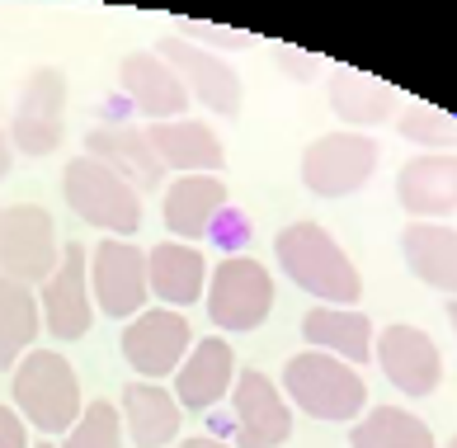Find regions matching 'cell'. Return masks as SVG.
Segmentation results:
<instances>
[{
  "mask_svg": "<svg viewBox=\"0 0 457 448\" xmlns=\"http://www.w3.org/2000/svg\"><path fill=\"white\" fill-rule=\"evenodd\" d=\"M62 128H66V76L57 66H38L24 90L20 105L10 118V147L24 151V156H53L62 147Z\"/></svg>",
  "mask_w": 457,
  "mask_h": 448,
  "instance_id": "8",
  "label": "cell"
},
{
  "mask_svg": "<svg viewBox=\"0 0 457 448\" xmlns=\"http://www.w3.org/2000/svg\"><path fill=\"white\" fill-rule=\"evenodd\" d=\"M448 448H457V435H453V444H448Z\"/></svg>",
  "mask_w": 457,
  "mask_h": 448,
  "instance_id": "37",
  "label": "cell"
},
{
  "mask_svg": "<svg viewBox=\"0 0 457 448\" xmlns=\"http://www.w3.org/2000/svg\"><path fill=\"white\" fill-rule=\"evenodd\" d=\"M396 128H401L405 142H420V147H434V151L457 147V118H448L444 109H434V105H411L401 114Z\"/></svg>",
  "mask_w": 457,
  "mask_h": 448,
  "instance_id": "29",
  "label": "cell"
},
{
  "mask_svg": "<svg viewBox=\"0 0 457 448\" xmlns=\"http://www.w3.org/2000/svg\"><path fill=\"white\" fill-rule=\"evenodd\" d=\"M405 265L415 269V279H425L429 288L448 292V302H457V232L444 222H411L401 232Z\"/></svg>",
  "mask_w": 457,
  "mask_h": 448,
  "instance_id": "23",
  "label": "cell"
},
{
  "mask_svg": "<svg viewBox=\"0 0 457 448\" xmlns=\"http://www.w3.org/2000/svg\"><path fill=\"white\" fill-rule=\"evenodd\" d=\"M222 208H227V180H217V175H179L165 189V227L184 246L212 236Z\"/></svg>",
  "mask_w": 457,
  "mask_h": 448,
  "instance_id": "20",
  "label": "cell"
},
{
  "mask_svg": "<svg viewBox=\"0 0 457 448\" xmlns=\"http://www.w3.org/2000/svg\"><path fill=\"white\" fill-rule=\"evenodd\" d=\"M378 170V142L363 132H326L302 151V184L320 199L359 194Z\"/></svg>",
  "mask_w": 457,
  "mask_h": 448,
  "instance_id": "7",
  "label": "cell"
},
{
  "mask_svg": "<svg viewBox=\"0 0 457 448\" xmlns=\"http://www.w3.org/2000/svg\"><path fill=\"white\" fill-rule=\"evenodd\" d=\"M179 38L184 43H212V47H250V33H236V29H217V24H203V20H175Z\"/></svg>",
  "mask_w": 457,
  "mask_h": 448,
  "instance_id": "30",
  "label": "cell"
},
{
  "mask_svg": "<svg viewBox=\"0 0 457 448\" xmlns=\"http://www.w3.org/2000/svg\"><path fill=\"white\" fill-rule=\"evenodd\" d=\"M118 85H123L128 105L137 109L142 118H151V123H175V118L189 114V90H184V80L151 53V47L123 57V66H118Z\"/></svg>",
  "mask_w": 457,
  "mask_h": 448,
  "instance_id": "14",
  "label": "cell"
},
{
  "mask_svg": "<svg viewBox=\"0 0 457 448\" xmlns=\"http://www.w3.org/2000/svg\"><path fill=\"white\" fill-rule=\"evenodd\" d=\"M146 250H137L132 241L104 236L90 250V298L99 312H109L118 321H132L146 302Z\"/></svg>",
  "mask_w": 457,
  "mask_h": 448,
  "instance_id": "9",
  "label": "cell"
},
{
  "mask_svg": "<svg viewBox=\"0 0 457 448\" xmlns=\"http://www.w3.org/2000/svg\"><path fill=\"white\" fill-rule=\"evenodd\" d=\"M274 255L287 269V279L302 292L320 298V307H353L363 298L359 269H353V260L340 250V241L320 222H293V227H283L274 241Z\"/></svg>",
  "mask_w": 457,
  "mask_h": 448,
  "instance_id": "1",
  "label": "cell"
},
{
  "mask_svg": "<svg viewBox=\"0 0 457 448\" xmlns=\"http://www.w3.org/2000/svg\"><path fill=\"white\" fill-rule=\"evenodd\" d=\"M378 364L386 368L392 387H401L405 396H429L444 383L438 344L420 331V325H386L378 335Z\"/></svg>",
  "mask_w": 457,
  "mask_h": 448,
  "instance_id": "16",
  "label": "cell"
},
{
  "mask_svg": "<svg viewBox=\"0 0 457 448\" xmlns=\"http://www.w3.org/2000/svg\"><path fill=\"white\" fill-rule=\"evenodd\" d=\"M38 340V298L33 288L0 274V368H14Z\"/></svg>",
  "mask_w": 457,
  "mask_h": 448,
  "instance_id": "26",
  "label": "cell"
},
{
  "mask_svg": "<svg viewBox=\"0 0 457 448\" xmlns=\"http://www.w3.org/2000/svg\"><path fill=\"white\" fill-rule=\"evenodd\" d=\"M62 194L80 222H90L113 241H128L142 227V194L95 156H76L62 170Z\"/></svg>",
  "mask_w": 457,
  "mask_h": 448,
  "instance_id": "4",
  "label": "cell"
},
{
  "mask_svg": "<svg viewBox=\"0 0 457 448\" xmlns=\"http://www.w3.org/2000/svg\"><path fill=\"white\" fill-rule=\"evenodd\" d=\"M179 448H231V444L212 439V435H203V439H189V444H179Z\"/></svg>",
  "mask_w": 457,
  "mask_h": 448,
  "instance_id": "34",
  "label": "cell"
},
{
  "mask_svg": "<svg viewBox=\"0 0 457 448\" xmlns=\"http://www.w3.org/2000/svg\"><path fill=\"white\" fill-rule=\"evenodd\" d=\"M151 53H156L184 80V90H189L198 105H208L212 114H222V118L241 114V76H236V66H227V57L208 53V47L184 43L179 33H175V38H161Z\"/></svg>",
  "mask_w": 457,
  "mask_h": 448,
  "instance_id": "11",
  "label": "cell"
},
{
  "mask_svg": "<svg viewBox=\"0 0 457 448\" xmlns=\"http://www.w3.org/2000/svg\"><path fill=\"white\" fill-rule=\"evenodd\" d=\"M353 448H438L429 425L401 406H372L349 429Z\"/></svg>",
  "mask_w": 457,
  "mask_h": 448,
  "instance_id": "25",
  "label": "cell"
},
{
  "mask_svg": "<svg viewBox=\"0 0 457 448\" xmlns=\"http://www.w3.org/2000/svg\"><path fill=\"white\" fill-rule=\"evenodd\" d=\"M283 392H287V406H302V416L330 420V425L359 420L368 406V387L359 368H349L345 359L320 354V350H302L287 359Z\"/></svg>",
  "mask_w": 457,
  "mask_h": 448,
  "instance_id": "3",
  "label": "cell"
},
{
  "mask_svg": "<svg viewBox=\"0 0 457 448\" xmlns=\"http://www.w3.org/2000/svg\"><path fill=\"white\" fill-rule=\"evenodd\" d=\"M86 156H95L99 165H109L113 175H123L137 194H156L165 184V165L151 147L146 128L132 123H99L86 132Z\"/></svg>",
  "mask_w": 457,
  "mask_h": 448,
  "instance_id": "15",
  "label": "cell"
},
{
  "mask_svg": "<svg viewBox=\"0 0 457 448\" xmlns=\"http://www.w3.org/2000/svg\"><path fill=\"white\" fill-rule=\"evenodd\" d=\"M208 317L217 331H255L274 312V279L250 255H227L208 274Z\"/></svg>",
  "mask_w": 457,
  "mask_h": 448,
  "instance_id": "5",
  "label": "cell"
},
{
  "mask_svg": "<svg viewBox=\"0 0 457 448\" xmlns=\"http://www.w3.org/2000/svg\"><path fill=\"white\" fill-rule=\"evenodd\" d=\"M392 105H396V95L386 90V85H378L372 76L363 72H353V66H340V72L330 76V109L345 118V123H386L392 118Z\"/></svg>",
  "mask_w": 457,
  "mask_h": 448,
  "instance_id": "27",
  "label": "cell"
},
{
  "mask_svg": "<svg viewBox=\"0 0 457 448\" xmlns=\"http://www.w3.org/2000/svg\"><path fill=\"white\" fill-rule=\"evenodd\" d=\"M396 199L411 217H444L457 208V156L453 151H425L411 156L396 175Z\"/></svg>",
  "mask_w": 457,
  "mask_h": 448,
  "instance_id": "19",
  "label": "cell"
},
{
  "mask_svg": "<svg viewBox=\"0 0 457 448\" xmlns=\"http://www.w3.org/2000/svg\"><path fill=\"white\" fill-rule=\"evenodd\" d=\"M0 448H29V425L14 406H0Z\"/></svg>",
  "mask_w": 457,
  "mask_h": 448,
  "instance_id": "32",
  "label": "cell"
},
{
  "mask_svg": "<svg viewBox=\"0 0 457 448\" xmlns=\"http://www.w3.org/2000/svg\"><path fill=\"white\" fill-rule=\"evenodd\" d=\"M189 317L170 312V307H156V312H137L123 331V359L137 368L146 383H161L170 377L184 354H189Z\"/></svg>",
  "mask_w": 457,
  "mask_h": 448,
  "instance_id": "13",
  "label": "cell"
},
{
  "mask_svg": "<svg viewBox=\"0 0 457 448\" xmlns=\"http://www.w3.org/2000/svg\"><path fill=\"white\" fill-rule=\"evenodd\" d=\"M146 288H151V298H161L170 312L194 307L203 292H208V260H203V250L184 246V241H161V246H151L146 250Z\"/></svg>",
  "mask_w": 457,
  "mask_h": 448,
  "instance_id": "18",
  "label": "cell"
},
{
  "mask_svg": "<svg viewBox=\"0 0 457 448\" xmlns=\"http://www.w3.org/2000/svg\"><path fill=\"white\" fill-rule=\"evenodd\" d=\"M62 260L57 246V227L53 213L38 208V203H14V208L0 213V274L14 283H47L53 269Z\"/></svg>",
  "mask_w": 457,
  "mask_h": 448,
  "instance_id": "6",
  "label": "cell"
},
{
  "mask_svg": "<svg viewBox=\"0 0 457 448\" xmlns=\"http://www.w3.org/2000/svg\"><path fill=\"white\" fill-rule=\"evenodd\" d=\"M151 147H156V156L165 165V175L179 170V175H217L227 161L222 142H217V132L208 123H198V118H175V123H151L146 128Z\"/></svg>",
  "mask_w": 457,
  "mask_h": 448,
  "instance_id": "21",
  "label": "cell"
},
{
  "mask_svg": "<svg viewBox=\"0 0 457 448\" xmlns=\"http://www.w3.org/2000/svg\"><path fill=\"white\" fill-rule=\"evenodd\" d=\"M118 416H123V425H128V435H132L137 448H165V444H175L184 410H179L170 387L137 377V383L123 387V406H118Z\"/></svg>",
  "mask_w": 457,
  "mask_h": 448,
  "instance_id": "22",
  "label": "cell"
},
{
  "mask_svg": "<svg viewBox=\"0 0 457 448\" xmlns=\"http://www.w3.org/2000/svg\"><path fill=\"white\" fill-rule=\"evenodd\" d=\"M10 161H14V147H10V132L0 128V180L10 175Z\"/></svg>",
  "mask_w": 457,
  "mask_h": 448,
  "instance_id": "33",
  "label": "cell"
},
{
  "mask_svg": "<svg viewBox=\"0 0 457 448\" xmlns=\"http://www.w3.org/2000/svg\"><path fill=\"white\" fill-rule=\"evenodd\" d=\"M302 335L312 340V350L335 354L345 364H368L372 359V321L353 307H312L302 317Z\"/></svg>",
  "mask_w": 457,
  "mask_h": 448,
  "instance_id": "24",
  "label": "cell"
},
{
  "mask_svg": "<svg viewBox=\"0 0 457 448\" xmlns=\"http://www.w3.org/2000/svg\"><path fill=\"white\" fill-rule=\"evenodd\" d=\"M10 396L24 425L43 429V435H66L80 420V410H86L80 406V377L57 350H29L14 364Z\"/></svg>",
  "mask_w": 457,
  "mask_h": 448,
  "instance_id": "2",
  "label": "cell"
},
{
  "mask_svg": "<svg viewBox=\"0 0 457 448\" xmlns=\"http://www.w3.org/2000/svg\"><path fill=\"white\" fill-rule=\"evenodd\" d=\"M38 448H57V444H38Z\"/></svg>",
  "mask_w": 457,
  "mask_h": 448,
  "instance_id": "36",
  "label": "cell"
},
{
  "mask_svg": "<svg viewBox=\"0 0 457 448\" xmlns=\"http://www.w3.org/2000/svg\"><path fill=\"white\" fill-rule=\"evenodd\" d=\"M269 53H274V62H278L293 80H312V76L320 72V57H316V53H297V47H287V43H274Z\"/></svg>",
  "mask_w": 457,
  "mask_h": 448,
  "instance_id": "31",
  "label": "cell"
},
{
  "mask_svg": "<svg viewBox=\"0 0 457 448\" xmlns=\"http://www.w3.org/2000/svg\"><path fill=\"white\" fill-rule=\"evenodd\" d=\"M231 435L236 448H278L287 435H293V406L287 396L278 392L274 377H264L255 368L236 373V387H231Z\"/></svg>",
  "mask_w": 457,
  "mask_h": 448,
  "instance_id": "10",
  "label": "cell"
},
{
  "mask_svg": "<svg viewBox=\"0 0 457 448\" xmlns=\"http://www.w3.org/2000/svg\"><path fill=\"white\" fill-rule=\"evenodd\" d=\"M227 387H236V354L222 335H203L184 364L175 368V402L179 410H208L227 396Z\"/></svg>",
  "mask_w": 457,
  "mask_h": 448,
  "instance_id": "17",
  "label": "cell"
},
{
  "mask_svg": "<svg viewBox=\"0 0 457 448\" xmlns=\"http://www.w3.org/2000/svg\"><path fill=\"white\" fill-rule=\"evenodd\" d=\"M448 321H453V331H457V302H448Z\"/></svg>",
  "mask_w": 457,
  "mask_h": 448,
  "instance_id": "35",
  "label": "cell"
},
{
  "mask_svg": "<svg viewBox=\"0 0 457 448\" xmlns=\"http://www.w3.org/2000/svg\"><path fill=\"white\" fill-rule=\"evenodd\" d=\"M57 448H123V416L113 402H90Z\"/></svg>",
  "mask_w": 457,
  "mask_h": 448,
  "instance_id": "28",
  "label": "cell"
},
{
  "mask_svg": "<svg viewBox=\"0 0 457 448\" xmlns=\"http://www.w3.org/2000/svg\"><path fill=\"white\" fill-rule=\"evenodd\" d=\"M95 321V298H90V250L71 241L62 246V260L53 279L43 283V325L53 340H80Z\"/></svg>",
  "mask_w": 457,
  "mask_h": 448,
  "instance_id": "12",
  "label": "cell"
}]
</instances>
